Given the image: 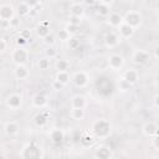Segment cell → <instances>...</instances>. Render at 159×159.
<instances>
[{"label": "cell", "mask_w": 159, "mask_h": 159, "mask_svg": "<svg viewBox=\"0 0 159 159\" xmlns=\"http://www.w3.org/2000/svg\"><path fill=\"white\" fill-rule=\"evenodd\" d=\"M111 128H112V125H111L109 120H107V119H104V118L96 120V122L93 123V127H92L94 134H96L97 137H99V138H106V137H108L109 133H111Z\"/></svg>", "instance_id": "1"}, {"label": "cell", "mask_w": 159, "mask_h": 159, "mask_svg": "<svg viewBox=\"0 0 159 159\" xmlns=\"http://www.w3.org/2000/svg\"><path fill=\"white\" fill-rule=\"evenodd\" d=\"M22 159H41V150L35 143H30L24 147L21 152Z\"/></svg>", "instance_id": "2"}, {"label": "cell", "mask_w": 159, "mask_h": 159, "mask_svg": "<svg viewBox=\"0 0 159 159\" xmlns=\"http://www.w3.org/2000/svg\"><path fill=\"white\" fill-rule=\"evenodd\" d=\"M27 58H29V51L24 47H17L11 53V60L14 63H16V66H24Z\"/></svg>", "instance_id": "3"}, {"label": "cell", "mask_w": 159, "mask_h": 159, "mask_svg": "<svg viewBox=\"0 0 159 159\" xmlns=\"http://www.w3.org/2000/svg\"><path fill=\"white\" fill-rule=\"evenodd\" d=\"M123 19H124V22L128 24L129 26H132L134 30L142 24V15L138 11H134V10H129L124 15Z\"/></svg>", "instance_id": "4"}, {"label": "cell", "mask_w": 159, "mask_h": 159, "mask_svg": "<svg viewBox=\"0 0 159 159\" xmlns=\"http://www.w3.org/2000/svg\"><path fill=\"white\" fill-rule=\"evenodd\" d=\"M15 17V12H14V7L11 4H1L0 5V20H6V21H11Z\"/></svg>", "instance_id": "5"}, {"label": "cell", "mask_w": 159, "mask_h": 159, "mask_svg": "<svg viewBox=\"0 0 159 159\" xmlns=\"http://www.w3.org/2000/svg\"><path fill=\"white\" fill-rule=\"evenodd\" d=\"M97 91L101 94L108 96V94L112 93L113 86L109 82V80H107V78H98V81H97Z\"/></svg>", "instance_id": "6"}, {"label": "cell", "mask_w": 159, "mask_h": 159, "mask_svg": "<svg viewBox=\"0 0 159 159\" xmlns=\"http://www.w3.org/2000/svg\"><path fill=\"white\" fill-rule=\"evenodd\" d=\"M21 103H22V98L17 93H12V94L7 96V98H6V106L12 111L19 109L21 107Z\"/></svg>", "instance_id": "7"}, {"label": "cell", "mask_w": 159, "mask_h": 159, "mask_svg": "<svg viewBox=\"0 0 159 159\" xmlns=\"http://www.w3.org/2000/svg\"><path fill=\"white\" fill-rule=\"evenodd\" d=\"M123 63H124V60H123V57H122L120 55L113 53V55H111L109 58H108V66H109V68H112V70H119V68L123 66Z\"/></svg>", "instance_id": "8"}, {"label": "cell", "mask_w": 159, "mask_h": 159, "mask_svg": "<svg viewBox=\"0 0 159 159\" xmlns=\"http://www.w3.org/2000/svg\"><path fill=\"white\" fill-rule=\"evenodd\" d=\"M94 155L97 159H111L112 157V152L108 147L106 145H99L96 148V152H94Z\"/></svg>", "instance_id": "9"}, {"label": "cell", "mask_w": 159, "mask_h": 159, "mask_svg": "<svg viewBox=\"0 0 159 159\" xmlns=\"http://www.w3.org/2000/svg\"><path fill=\"white\" fill-rule=\"evenodd\" d=\"M72 80H73L75 84L78 86V87H84V86L87 84V82H88V77H87L86 72H83V71L76 72V73L73 75Z\"/></svg>", "instance_id": "10"}, {"label": "cell", "mask_w": 159, "mask_h": 159, "mask_svg": "<svg viewBox=\"0 0 159 159\" xmlns=\"http://www.w3.org/2000/svg\"><path fill=\"white\" fill-rule=\"evenodd\" d=\"M118 34H119V36L123 37V39H129V37L133 36V34H134V29H133L132 26H129L128 24L123 22V24L118 27Z\"/></svg>", "instance_id": "11"}, {"label": "cell", "mask_w": 159, "mask_h": 159, "mask_svg": "<svg viewBox=\"0 0 159 159\" xmlns=\"http://www.w3.org/2000/svg\"><path fill=\"white\" fill-rule=\"evenodd\" d=\"M149 58H150L149 53L147 51H143V50H137L133 53V60L135 63H145L149 61Z\"/></svg>", "instance_id": "12"}, {"label": "cell", "mask_w": 159, "mask_h": 159, "mask_svg": "<svg viewBox=\"0 0 159 159\" xmlns=\"http://www.w3.org/2000/svg\"><path fill=\"white\" fill-rule=\"evenodd\" d=\"M119 41H120V36H119L118 34H116V32H109V34H107L106 37H104V42H106V45H107L108 47H114V46H117V45L119 43Z\"/></svg>", "instance_id": "13"}, {"label": "cell", "mask_w": 159, "mask_h": 159, "mask_svg": "<svg viewBox=\"0 0 159 159\" xmlns=\"http://www.w3.org/2000/svg\"><path fill=\"white\" fill-rule=\"evenodd\" d=\"M143 133L147 137H155L158 135V127L153 122H148L143 125Z\"/></svg>", "instance_id": "14"}, {"label": "cell", "mask_w": 159, "mask_h": 159, "mask_svg": "<svg viewBox=\"0 0 159 159\" xmlns=\"http://www.w3.org/2000/svg\"><path fill=\"white\" fill-rule=\"evenodd\" d=\"M123 22H124V19H123V16H120L119 14H117V12L109 14V16H108V24H109L112 27H119Z\"/></svg>", "instance_id": "15"}, {"label": "cell", "mask_w": 159, "mask_h": 159, "mask_svg": "<svg viewBox=\"0 0 159 159\" xmlns=\"http://www.w3.org/2000/svg\"><path fill=\"white\" fill-rule=\"evenodd\" d=\"M16 10H17V15L19 16H27L30 14V11L34 10V9L30 6V4L27 1H20L17 4V9Z\"/></svg>", "instance_id": "16"}, {"label": "cell", "mask_w": 159, "mask_h": 159, "mask_svg": "<svg viewBox=\"0 0 159 159\" xmlns=\"http://www.w3.org/2000/svg\"><path fill=\"white\" fill-rule=\"evenodd\" d=\"M36 34H37V36H40L42 39H45L46 36H48L50 35V25H48V22H46V21L41 22L37 26V29H36Z\"/></svg>", "instance_id": "17"}, {"label": "cell", "mask_w": 159, "mask_h": 159, "mask_svg": "<svg viewBox=\"0 0 159 159\" xmlns=\"http://www.w3.org/2000/svg\"><path fill=\"white\" fill-rule=\"evenodd\" d=\"M112 1H98L97 5H98V14L102 15V16H109V6H111Z\"/></svg>", "instance_id": "18"}, {"label": "cell", "mask_w": 159, "mask_h": 159, "mask_svg": "<svg viewBox=\"0 0 159 159\" xmlns=\"http://www.w3.org/2000/svg\"><path fill=\"white\" fill-rule=\"evenodd\" d=\"M47 120H48V114L45 111H40V113L35 116V123L39 127H43L47 123Z\"/></svg>", "instance_id": "19"}, {"label": "cell", "mask_w": 159, "mask_h": 159, "mask_svg": "<svg viewBox=\"0 0 159 159\" xmlns=\"http://www.w3.org/2000/svg\"><path fill=\"white\" fill-rule=\"evenodd\" d=\"M123 80L127 81L129 84H132L138 80V72L135 70H127L123 75Z\"/></svg>", "instance_id": "20"}, {"label": "cell", "mask_w": 159, "mask_h": 159, "mask_svg": "<svg viewBox=\"0 0 159 159\" xmlns=\"http://www.w3.org/2000/svg\"><path fill=\"white\" fill-rule=\"evenodd\" d=\"M14 73H15V77L19 78V80H25V78H27L29 75H30L29 70H27L25 66H16Z\"/></svg>", "instance_id": "21"}, {"label": "cell", "mask_w": 159, "mask_h": 159, "mask_svg": "<svg viewBox=\"0 0 159 159\" xmlns=\"http://www.w3.org/2000/svg\"><path fill=\"white\" fill-rule=\"evenodd\" d=\"M50 137H51V139H52L53 143L60 144L63 140V138H65V133L61 129H52L51 133H50Z\"/></svg>", "instance_id": "22"}, {"label": "cell", "mask_w": 159, "mask_h": 159, "mask_svg": "<svg viewBox=\"0 0 159 159\" xmlns=\"http://www.w3.org/2000/svg\"><path fill=\"white\" fill-rule=\"evenodd\" d=\"M86 106V98L81 94H77L72 98V108H80L83 109Z\"/></svg>", "instance_id": "23"}, {"label": "cell", "mask_w": 159, "mask_h": 159, "mask_svg": "<svg viewBox=\"0 0 159 159\" xmlns=\"http://www.w3.org/2000/svg\"><path fill=\"white\" fill-rule=\"evenodd\" d=\"M4 129H5V133H6V134H9V135H15V134H17V132H19V124H17L16 122H7V123L5 124V127H4Z\"/></svg>", "instance_id": "24"}, {"label": "cell", "mask_w": 159, "mask_h": 159, "mask_svg": "<svg viewBox=\"0 0 159 159\" xmlns=\"http://www.w3.org/2000/svg\"><path fill=\"white\" fill-rule=\"evenodd\" d=\"M70 11H71V15H72V16H80V17H82V15H83V12H84V9H83V6H82L81 4L75 2V4L71 5Z\"/></svg>", "instance_id": "25"}, {"label": "cell", "mask_w": 159, "mask_h": 159, "mask_svg": "<svg viewBox=\"0 0 159 159\" xmlns=\"http://www.w3.org/2000/svg\"><path fill=\"white\" fill-rule=\"evenodd\" d=\"M46 103H47V99H46V97L42 96V94H37V96H35L34 99H32V104H34V107H36V108H43V107L46 106Z\"/></svg>", "instance_id": "26"}, {"label": "cell", "mask_w": 159, "mask_h": 159, "mask_svg": "<svg viewBox=\"0 0 159 159\" xmlns=\"http://www.w3.org/2000/svg\"><path fill=\"white\" fill-rule=\"evenodd\" d=\"M56 81L57 82H60V83H62L63 86L70 81V75H68V72H57V75H56Z\"/></svg>", "instance_id": "27"}, {"label": "cell", "mask_w": 159, "mask_h": 159, "mask_svg": "<svg viewBox=\"0 0 159 159\" xmlns=\"http://www.w3.org/2000/svg\"><path fill=\"white\" fill-rule=\"evenodd\" d=\"M56 68L58 70V72H67L70 68V63L65 60H58L56 62Z\"/></svg>", "instance_id": "28"}, {"label": "cell", "mask_w": 159, "mask_h": 159, "mask_svg": "<svg viewBox=\"0 0 159 159\" xmlns=\"http://www.w3.org/2000/svg\"><path fill=\"white\" fill-rule=\"evenodd\" d=\"M71 117H72L73 119H77V120L82 119V118L84 117V109L72 108V111H71Z\"/></svg>", "instance_id": "29"}, {"label": "cell", "mask_w": 159, "mask_h": 159, "mask_svg": "<svg viewBox=\"0 0 159 159\" xmlns=\"http://www.w3.org/2000/svg\"><path fill=\"white\" fill-rule=\"evenodd\" d=\"M57 37H58L61 41H70L71 34H70L66 29H62V30H60V31L57 32Z\"/></svg>", "instance_id": "30"}, {"label": "cell", "mask_w": 159, "mask_h": 159, "mask_svg": "<svg viewBox=\"0 0 159 159\" xmlns=\"http://www.w3.org/2000/svg\"><path fill=\"white\" fill-rule=\"evenodd\" d=\"M39 67H40V70H47V68L50 67V60H48L47 57L41 58V60L39 61Z\"/></svg>", "instance_id": "31"}, {"label": "cell", "mask_w": 159, "mask_h": 159, "mask_svg": "<svg viewBox=\"0 0 159 159\" xmlns=\"http://www.w3.org/2000/svg\"><path fill=\"white\" fill-rule=\"evenodd\" d=\"M68 20H70L68 24L75 25V26H80V24H81V17H80V16H72V15H71Z\"/></svg>", "instance_id": "32"}, {"label": "cell", "mask_w": 159, "mask_h": 159, "mask_svg": "<svg viewBox=\"0 0 159 159\" xmlns=\"http://www.w3.org/2000/svg\"><path fill=\"white\" fill-rule=\"evenodd\" d=\"M68 46H70V48H77L80 46V41L76 37H71L68 41Z\"/></svg>", "instance_id": "33"}, {"label": "cell", "mask_w": 159, "mask_h": 159, "mask_svg": "<svg viewBox=\"0 0 159 159\" xmlns=\"http://www.w3.org/2000/svg\"><path fill=\"white\" fill-rule=\"evenodd\" d=\"M65 29L71 34V36L75 35V34L78 31V26H75V25H71V24H67V26H66Z\"/></svg>", "instance_id": "34"}, {"label": "cell", "mask_w": 159, "mask_h": 159, "mask_svg": "<svg viewBox=\"0 0 159 159\" xmlns=\"http://www.w3.org/2000/svg\"><path fill=\"white\" fill-rule=\"evenodd\" d=\"M43 41H45L47 45H53V43H55V36H53L52 34H50L48 36H46V37L43 39Z\"/></svg>", "instance_id": "35"}, {"label": "cell", "mask_w": 159, "mask_h": 159, "mask_svg": "<svg viewBox=\"0 0 159 159\" xmlns=\"http://www.w3.org/2000/svg\"><path fill=\"white\" fill-rule=\"evenodd\" d=\"M26 42H27V40H26V39H24L22 36H17V37H16V43H17V46H19V47H22Z\"/></svg>", "instance_id": "36"}, {"label": "cell", "mask_w": 159, "mask_h": 159, "mask_svg": "<svg viewBox=\"0 0 159 159\" xmlns=\"http://www.w3.org/2000/svg\"><path fill=\"white\" fill-rule=\"evenodd\" d=\"M0 26H1V29H2V30L7 29V27H11L10 21H6V20H0Z\"/></svg>", "instance_id": "37"}, {"label": "cell", "mask_w": 159, "mask_h": 159, "mask_svg": "<svg viewBox=\"0 0 159 159\" xmlns=\"http://www.w3.org/2000/svg\"><path fill=\"white\" fill-rule=\"evenodd\" d=\"M5 50H6V41H5L4 37H1L0 39V51L1 52H5Z\"/></svg>", "instance_id": "38"}, {"label": "cell", "mask_w": 159, "mask_h": 159, "mask_svg": "<svg viewBox=\"0 0 159 159\" xmlns=\"http://www.w3.org/2000/svg\"><path fill=\"white\" fill-rule=\"evenodd\" d=\"M46 56H47V57H50V60H51L52 57H55V56H56V51H55L53 48H48V50L46 51Z\"/></svg>", "instance_id": "39"}, {"label": "cell", "mask_w": 159, "mask_h": 159, "mask_svg": "<svg viewBox=\"0 0 159 159\" xmlns=\"http://www.w3.org/2000/svg\"><path fill=\"white\" fill-rule=\"evenodd\" d=\"M19 24H20V20H19V17H17V16H15V17H14V19L10 21V25H11V27H16Z\"/></svg>", "instance_id": "40"}, {"label": "cell", "mask_w": 159, "mask_h": 159, "mask_svg": "<svg viewBox=\"0 0 159 159\" xmlns=\"http://www.w3.org/2000/svg\"><path fill=\"white\" fill-rule=\"evenodd\" d=\"M30 35H31V31L30 30H24V31H21V34H20V36H22L24 39H29L30 37Z\"/></svg>", "instance_id": "41"}, {"label": "cell", "mask_w": 159, "mask_h": 159, "mask_svg": "<svg viewBox=\"0 0 159 159\" xmlns=\"http://www.w3.org/2000/svg\"><path fill=\"white\" fill-rule=\"evenodd\" d=\"M52 87H53V89H61L62 87H63V84L62 83H60V82H57L56 80H55V82H53V84H52Z\"/></svg>", "instance_id": "42"}, {"label": "cell", "mask_w": 159, "mask_h": 159, "mask_svg": "<svg viewBox=\"0 0 159 159\" xmlns=\"http://www.w3.org/2000/svg\"><path fill=\"white\" fill-rule=\"evenodd\" d=\"M153 145L159 150V135H155L153 139Z\"/></svg>", "instance_id": "43"}, {"label": "cell", "mask_w": 159, "mask_h": 159, "mask_svg": "<svg viewBox=\"0 0 159 159\" xmlns=\"http://www.w3.org/2000/svg\"><path fill=\"white\" fill-rule=\"evenodd\" d=\"M154 104H155V107L159 108V94L155 96V98H154Z\"/></svg>", "instance_id": "44"}, {"label": "cell", "mask_w": 159, "mask_h": 159, "mask_svg": "<svg viewBox=\"0 0 159 159\" xmlns=\"http://www.w3.org/2000/svg\"><path fill=\"white\" fill-rule=\"evenodd\" d=\"M154 55H155V57H158V58H159V46H157V47H155V50H154Z\"/></svg>", "instance_id": "45"}, {"label": "cell", "mask_w": 159, "mask_h": 159, "mask_svg": "<svg viewBox=\"0 0 159 159\" xmlns=\"http://www.w3.org/2000/svg\"><path fill=\"white\" fill-rule=\"evenodd\" d=\"M86 4L87 5H92V4H94V1H86Z\"/></svg>", "instance_id": "46"}, {"label": "cell", "mask_w": 159, "mask_h": 159, "mask_svg": "<svg viewBox=\"0 0 159 159\" xmlns=\"http://www.w3.org/2000/svg\"><path fill=\"white\" fill-rule=\"evenodd\" d=\"M152 159H159V158H152Z\"/></svg>", "instance_id": "47"}]
</instances>
